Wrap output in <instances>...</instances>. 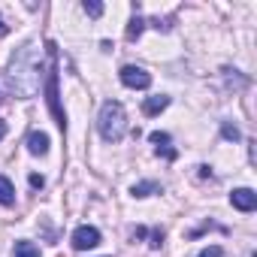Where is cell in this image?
I'll use <instances>...</instances> for the list:
<instances>
[{"label":"cell","instance_id":"1","mask_svg":"<svg viewBox=\"0 0 257 257\" xmlns=\"http://www.w3.org/2000/svg\"><path fill=\"white\" fill-rule=\"evenodd\" d=\"M40 70H43V64H40L37 46L34 43L22 46L10 61V73H7L10 76V91L16 97H34L40 91Z\"/></svg>","mask_w":257,"mask_h":257},{"label":"cell","instance_id":"2","mask_svg":"<svg viewBox=\"0 0 257 257\" xmlns=\"http://www.w3.org/2000/svg\"><path fill=\"white\" fill-rule=\"evenodd\" d=\"M97 127H100V137L106 143H121L127 137V115H124V106L118 100H106L100 106V118H97Z\"/></svg>","mask_w":257,"mask_h":257},{"label":"cell","instance_id":"3","mask_svg":"<svg viewBox=\"0 0 257 257\" xmlns=\"http://www.w3.org/2000/svg\"><path fill=\"white\" fill-rule=\"evenodd\" d=\"M46 49H49V58H52V67H49V76H46V100H49V109L55 115V124L61 131H67V115H64L61 100H58V46L46 43Z\"/></svg>","mask_w":257,"mask_h":257},{"label":"cell","instance_id":"4","mask_svg":"<svg viewBox=\"0 0 257 257\" xmlns=\"http://www.w3.org/2000/svg\"><path fill=\"white\" fill-rule=\"evenodd\" d=\"M121 82L127 85V88H134V91H146L149 85H152V76L143 70V67H134V64H127V67H121Z\"/></svg>","mask_w":257,"mask_h":257},{"label":"cell","instance_id":"5","mask_svg":"<svg viewBox=\"0 0 257 257\" xmlns=\"http://www.w3.org/2000/svg\"><path fill=\"white\" fill-rule=\"evenodd\" d=\"M100 245V230L91 227V224H82L76 233H73V248L76 251H88V248H97Z\"/></svg>","mask_w":257,"mask_h":257},{"label":"cell","instance_id":"6","mask_svg":"<svg viewBox=\"0 0 257 257\" xmlns=\"http://www.w3.org/2000/svg\"><path fill=\"white\" fill-rule=\"evenodd\" d=\"M230 203H233V209H239V212H254V209H257V194H254L251 188H236V191L230 194Z\"/></svg>","mask_w":257,"mask_h":257},{"label":"cell","instance_id":"7","mask_svg":"<svg viewBox=\"0 0 257 257\" xmlns=\"http://www.w3.org/2000/svg\"><path fill=\"white\" fill-rule=\"evenodd\" d=\"M167 106H170V97H167V94H155V97H146V103H143V112L152 118V115H161Z\"/></svg>","mask_w":257,"mask_h":257},{"label":"cell","instance_id":"8","mask_svg":"<svg viewBox=\"0 0 257 257\" xmlns=\"http://www.w3.org/2000/svg\"><path fill=\"white\" fill-rule=\"evenodd\" d=\"M28 152H31V155H37V158H40V155H46V152H49V137H46L43 131H34V134L28 137Z\"/></svg>","mask_w":257,"mask_h":257},{"label":"cell","instance_id":"9","mask_svg":"<svg viewBox=\"0 0 257 257\" xmlns=\"http://www.w3.org/2000/svg\"><path fill=\"white\" fill-rule=\"evenodd\" d=\"M16 203V188L7 176H0V206H13Z\"/></svg>","mask_w":257,"mask_h":257},{"label":"cell","instance_id":"10","mask_svg":"<svg viewBox=\"0 0 257 257\" xmlns=\"http://www.w3.org/2000/svg\"><path fill=\"white\" fill-rule=\"evenodd\" d=\"M13 257H40V248H37L34 242H28V239H19Z\"/></svg>","mask_w":257,"mask_h":257},{"label":"cell","instance_id":"11","mask_svg":"<svg viewBox=\"0 0 257 257\" xmlns=\"http://www.w3.org/2000/svg\"><path fill=\"white\" fill-rule=\"evenodd\" d=\"M131 194H134V197H149V194H161V185H158V182H140V185H134V188H131Z\"/></svg>","mask_w":257,"mask_h":257},{"label":"cell","instance_id":"12","mask_svg":"<svg viewBox=\"0 0 257 257\" xmlns=\"http://www.w3.org/2000/svg\"><path fill=\"white\" fill-rule=\"evenodd\" d=\"M143 28H146V22H143V16H134L131 19V25H127V40H140V34H143Z\"/></svg>","mask_w":257,"mask_h":257},{"label":"cell","instance_id":"13","mask_svg":"<svg viewBox=\"0 0 257 257\" xmlns=\"http://www.w3.org/2000/svg\"><path fill=\"white\" fill-rule=\"evenodd\" d=\"M82 10H85L91 19H100V16H103V4H97V0H85Z\"/></svg>","mask_w":257,"mask_h":257},{"label":"cell","instance_id":"14","mask_svg":"<svg viewBox=\"0 0 257 257\" xmlns=\"http://www.w3.org/2000/svg\"><path fill=\"white\" fill-rule=\"evenodd\" d=\"M221 134H224V140H230V143H236V140H239V131H236L230 121H224V124H221Z\"/></svg>","mask_w":257,"mask_h":257},{"label":"cell","instance_id":"15","mask_svg":"<svg viewBox=\"0 0 257 257\" xmlns=\"http://www.w3.org/2000/svg\"><path fill=\"white\" fill-rule=\"evenodd\" d=\"M149 140H152V146H155V149H161V146H170V134H161V131H155Z\"/></svg>","mask_w":257,"mask_h":257},{"label":"cell","instance_id":"16","mask_svg":"<svg viewBox=\"0 0 257 257\" xmlns=\"http://www.w3.org/2000/svg\"><path fill=\"white\" fill-rule=\"evenodd\" d=\"M200 257H224V248L221 245H212V248H203Z\"/></svg>","mask_w":257,"mask_h":257},{"label":"cell","instance_id":"17","mask_svg":"<svg viewBox=\"0 0 257 257\" xmlns=\"http://www.w3.org/2000/svg\"><path fill=\"white\" fill-rule=\"evenodd\" d=\"M149 245H152V248H161V245H164V230H158V227H155V230H152V242H149Z\"/></svg>","mask_w":257,"mask_h":257},{"label":"cell","instance_id":"18","mask_svg":"<svg viewBox=\"0 0 257 257\" xmlns=\"http://www.w3.org/2000/svg\"><path fill=\"white\" fill-rule=\"evenodd\" d=\"M43 185H46V179H43V176H37V173H34V176H31V188H43Z\"/></svg>","mask_w":257,"mask_h":257},{"label":"cell","instance_id":"19","mask_svg":"<svg viewBox=\"0 0 257 257\" xmlns=\"http://www.w3.org/2000/svg\"><path fill=\"white\" fill-rule=\"evenodd\" d=\"M146 236H149V230H146V227H137V230H134V239H146Z\"/></svg>","mask_w":257,"mask_h":257},{"label":"cell","instance_id":"20","mask_svg":"<svg viewBox=\"0 0 257 257\" xmlns=\"http://www.w3.org/2000/svg\"><path fill=\"white\" fill-rule=\"evenodd\" d=\"M7 137V121H0V140Z\"/></svg>","mask_w":257,"mask_h":257},{"label":"cell","instance_id":"21","mask_svg":"<svg viewBox=\"0 0 257 257\" xmlns=\"http://www.w3.org/2000/svg\"><path fill=\"white\" fill-rule=\"evenodd\" d=\"M7 34V25H4V19H0V37H4Z\"/></svg>","mask_w":257,"mask_h":257}]
</instances>
